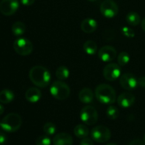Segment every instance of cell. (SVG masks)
Masks as SVG:
<instances>
[{
    "instance_id": "obj_31",
    "label": "cell",
    "mask_w": 145,
    "mask_h": 145,
    "mask_svg": "<svg viewBox=\"0 0 145 145\" xmlns=\"http://www.w3.org/2000/svg\"><path fill=\"white\" fill-rule=\"evenodd\" d=\"M128 145H145V144L144 142L142 141L141 140L136 139V140H133V141H132Z\"/></svg>"
},
{
    "instance_id": "obj_14",
    "label": "cell",
    "mask_w": 145,
    "mask_h": 145,
    "mask_svg": "<svg viewBox=\"0 0 145 145\" xmlns=\"http://www.w3.org/2000/svg\"><path fill=\"white\" fill-rule=\"evenodd\" d=\"M52 142L54 145H72L73 138L69 133H58L54 137Z\"/></svg>"
},
{
    "instance_id": "obj_12",
    "label": "cell",
    "mask_w": 145,
    "mask_h": 145,
    "mask_svg": "<svg viewBox=\"0 0 145 145\" xmlns=\"http://www.w3.org/2000/svg\"><path fill=\"white\" fill-rule=\"evenodd\" d=\"M98 56L103 62H110L116 59L117 56V51L113 46L105 45L99 50Z\"/></svg>"
},
{
    "instance_id": "obj_4",
    "label": "cell",
    "mask_w": 145,
    "mask_h": 145,
    "mask_svg": "<svg viewBox=\"0 0 145 145\" xmlns=\"http://www.w3.org/2000/svg\"><path fill=\"white\" fill-rule=\"evenodd\" d=\"M70 88L62 81H56L50 86V92L55 99L64 101L70 95Z\"/></svg>"
},
{
    "instance_id": "obj_15",
    "label": "cell",
    "mask_w": 145,
    "mask_h": 145,
    "mask_svg": "<svg viewBox=\"0 0 145 145\" xmlns=\"http://www.w3.org/2000/svg\"><path fill=\"white\" fill-rule=\"evenodd\" d=\"M97 21L91 18L84 19L81 24V29L86 33H92L97 29Z\"/></svg>"
},
{
    "instance_id": "obj_29",
    "label": "cell",
    "mask_w": 145,
    "mask_h": 145,
    "mask_svg": "<svg viewBox=\"0 0 145 145\" xmlns=\"http://www.w3.org/2000/svg\"><path fill=\"white\" fill-rule=\"evenodd\" d=\"M79 145H93V142L91 139L85 137V138L82 139Z\"/></svg>"
},
{
    "instance_id": "obj_3",
    "label": "cell",
    "mask_w": 145,
    "mask_h": 145,
    "mask_svg": "<svg viewBox=\"0 0 145 145\" xmlns=\"http://www.w3.org/2000/svg\"><path fill=\"white\" fill-rule=\"evenodd\" d=\"M22 125V119L18 114L16 113H8L2 119L1 127L7 133L16 132Z\"/></svg>"
},
{
    "instance_id": "obj_6",
    "label": "cell",
    "mask_w": 145,
    "mask_h": 145,
    "mask_svg": "<svg viewBox=\"0 0 145 145\" xmlns=\"http://www.w3.org/2000/svg\"><path fill=\"white\" fill-rule=\"evenodd\" d=\"M14 49L21 56L29 55L33 50V45L30 40L25 38H18L14 42Z\"/></svg>"
},
{
    "instance_id": "obj_36",
    "label": "cell",
    "mask_w": 145,
    "mask_h": 145,
    "mask_svg": "<svg viewBox=\"0 0 145 145\" xmlns=\"http://www.w3.org/2000/svg\"><path fill=\"white\" fill-rule=\"evenodd\" d=\"M106 145H118V144H116V143H109V144H107Z\"/></svg>"
},
{
    "instance_id": "obj_23",
    "label": "cell",
    "mask_w": 145,
    "mask_h": 145,
    "mask_svg": "<svg viewBox=\"0 0 145 145\" xmlns=\"http://www.w3.org/2000/svg\"><path fill=\"white\" fill-rule=\"evenodd\" d=\"M55 75L59 80H65L69 77V71L65 66H60L56 69Z\"/></svg>"
},
{
    "instance_id": "obj_17",
    "label": "cell",
    "mask_w": 145,
    "mask_h": 145,
    "mask_svg": "<svg viewBox=\"0 0 145 145\" xmlns=\"http://www.w3.org/2000/svg\"><path fill=\"white\" fill-rule=\"evenodd\" d=\"M94 94L91 89L89 88H84L79 91V99L82 103H91L93 101Z\"/></svg>"
},
{
    "instance_id": "obj_37",
    "label": "cell",
    "mask_w": 145,
    "mask_h": 145,
    "mask_svg": "<svg viewBox=\"0 0 145 145\" xmlns=\"http://www.w3.org/2000/svg\"><path fill=\"white\" fill-rule=\"evenodd\" d=\"M88 1H91V2H93V1H96V0H88Z\"/></svg>"
},
{
    "instance_id": "obj_5",
    "label": "cell",
    "mask_w": 145,
    "mask_h": 145,
    "mask_svg": "<svg viewBox=\"0 0 145 145\" xmlns=\"http://www.w3.org/2000/svg\"><path fill=\"white\" fill-rule=\"evenodd\" d=\"M91 137L96 142L105 143L109 141L111 137V132L106 126L98 125L91 130Z\"/></svg>"
},
{
    "instance_id": "obj_35",
    "label": "cell",
    "mask_w": 145,
    "mask_h": 145,
    "mask_svg": "<svg viewBox=\"0 0 145 145\" xmlns=\"http://www.w3.org/2000/svg\"><path fill=\"white\" fill-rule=\"evenodd\" d=\"M4 106H3L1 104H0V115L2 114V113H4Z\"/></svg>"
},
{
    "instance_id": "obj_24",
    "label": "cell",
    "mask_w": 145,
    "mask_h": 145,
    "mask_svg": "<svg viewBox=\"0 0 145 145\" xmlns=\"http://www.w3.org/2000/svg\"><path fill=\"white\" fill-rule=\"evenodd\" d=\"M119 110L117 107L114 106H110L106 110V116L110 120H116L119 116Z\"/></svg>"
},
{
    "instance_id": "obj_9",
    "label": "cell",
    "mask_w": 145,
    "mask_h": 145,
    "mask_svg": "<svg viewBox=\"0 0 145 145\" xmlns=\"http://www.w3.org/2000/svg\"><path fill=\"white\" fill-rule=\"evenodd\" d=\"M100 11L104 17L111 18L116 16L118 14V7L115 1L112 0H106L101 4Z\"/></svg>"
},
{
    "instance_id": "obj_26",
    "label": "cell",
    "mask_w": 145,
    "mask_h": 145,
    "mask_svg": "<svg viewBox=\"0 0 145 145\" xmlns=\"http://www.w3.org/2000/svg\"><path fill=\"white\" fill-rule=\"evenodd\" d=\"M57 131V127L53 123L48 122L46 123L43 126V132L48 136L53 135Z\"/></svg>"
},
{
    "instance_id": "obj_10",
    "label": "cell",
    "mask_w": 145,
    "mask_h": 145,
    "mask_svg": "<svg viewBox=\"0 0 145 145\" xmlns=\"http://www.w3.org/2000/svg\"><path fill=\"white\" fill-rule=\"evenodd\" d=\"M19 8L18 0H1L0 1V12L4 16H11Z\"/></svg>"
},
{
    "instance_id": "obj_30",
    "label": "cell",
    "mask_w": 145,
    "mask_h": 145,
    "mask_svg": "<svg viewBox=\"0 0 145 145\" xmlns=\"http://www.w3.org/2000/svg\"><path fill=\"white\" fill-rule=\"evenodd\" d=\"M7 141V137L4 133H0V145L4 144Z\"/></svg>"
},
{
    "instance_id": "obj_7",
    "label": "cell",
    "mask_w": 145,
    "mask_h": 145,
    "mask_svg": "<svg viewBox=\"0 0 145 145\" xmlns=\"http://www.w3.org/2000/svg\"><path fill=\"white\" fill-rule=\"evenodd\" d=\"M80 118L84 124L87 125H93L98 121L99 115L94 107L86 106L81 110Z\"/></svg>"
},
{
    "instance_id": "obj_19",
    "label": "cell",
    "mask_w": 145,
    "mask_h": 145,
    "mask_svg": "<svg viewBox=\"0 0 145 145\" xmlns=\"http://www.w3.org/2000/svg\"><path fill=\"white\" fill-rule=\"evenodd\" d=\"M74 133L78 138L84 139L89 135V130L85 125L79 124L74 128Z\"/></svg>"
},
{
    "instance_id": "obj_27",
    "label": "cell",
    "mask_w": 145,
    "mask_h": 145,
    "mask_svg": "<svg viewBox=\"0 0 145 145\" xmlns=\"http://www.w3.org/2000/svg\"><path fill=\"white\" fill-rule=\"evenodd\" d=\"M36 145H51V140L48 135H42L38 137L35 142Z\"/></svg>"
},
{
    "instance_id": "obj_8",
    "label": "cell",
    "mask_w": 145,
    "mask_h": 145,
    "mask_svg": "<svg viewBox=\"0 0 145 145\" xmlns=\"http://www.w3.org/2000/svg\"><path fill=\"white\" fill-rule=\"evenodd\" d=\"M105 79L109 82H113L118 79L121 74V68L118 63H109L103 70Z\"/></svg>"
},
{
    "instance_id": "obj_38",
    "label": "cell",
    "mask_w": 145,
    "mask_h": 145,
    "mask_svg": "<svg viewBox=\"0 0 145 145\" xmlns=\"http://www.w3.org/2000/svg\"><path fill=\"white\" fill-rule=\"evenodd\" d=\"M144 144H145V133L144 135Z\"/></svg>"
},
{
    "instance_id": "obj_20",
    "label": "cell",
    "mask_w": 145,
    "mask_h": 145,
    "mask_svg": "<svg viewBox=\"0 0 145 145\" xmlns=\"http://www.w3.org/2000/svg\"><path fill=\"white\" fill-rule=\"evenodd\" d=\"M25 30H26V26L22 21H16L13 24L11 27V31L15 36L22 35L25 32Z\"/></svg>"
},
{
    "instance_id": "obj_21",
    "label": "cell",
    "mask_w": 145,
    "mask_h": 145,
    "mask_svg": "<svg viewBox=\"0 0 145 145\" xmlns=\"http://www.w3.org/2000/svg\"><path fill=\"white\" fill-rule=\"evenodd\" d=\"M126 21L132 26H136L141 23V18L137 12L131 11L126 16Z\"/></svg>"
},
{
    "instance_id": "obj_18",
    "label": "cell",
    "mask_w": 145,
    "mask_h": 145,
    "mask_svg": "<svg viewBox=\"0 0 145 145\" xmlns=\"http://www.w3.org/2000/svg\"><path fill=\"white\" fill-rule=\"evenodd\" d=\"M14 99V93L10 89H5L0 91V103L7 104Z\"/></svg>"
},
{
    "instance_id": "obj_34",
    "label": "cell",
    "mask_w": 145,
    "mask_h": 145,
    "mask_svg": "<svg viewBox=\"0 0 145 145\" xmlns=\"http://www.w3.org/2000/svg\"><path fill=\"white\" fill-rule=\"evenodd\" d=\"M141 25H142V30L145 32V17L143 18L142 21H141Z\"/></svg>"
},
{
    "instance_id": "obj_28",
    "label": "cell",
    "mask_w": 145,
    "mask_h": 145,
    "mask_svg": "<svg viewBox=\"0 0 145 145\" xmlns=\"http://www.w3.org/2000/svg\"><path fill=\"white\" fill-rule=\"evenodd\" d=\"M120 31H121L122 34L125 35V37L129 38H134L135 35V33L134 30L132 29L131 28H129L127 26H123L120 28Z\"/></svg>"
},
{
    "instance_id": "obj_25",
    "label": "cell",
    "mask_w": 145,
    "mask_h": 145,
    "mask_svg": "<svg viewBox=\"0 0 145 145\" xmlns=\"http://www.w3.org/2000/svg\"><path fill=\"white\" fill-rule=\"evenodd\" d=\"M130 55L127 52H121L118 55V64L120 67H124L130 62Z\"/></svg>"
},
{
    "instance_id": "obj_13",
    "label": "cell",
    "mask_w": 145,
    "mask_h": 145,
    "mask_svg": "<svg viewBox=\"0 0 145 145\" xmlns=\"http://www.w3.org/2000/svg\"><path fill=\"white\" fill-rule=\"evenodd\" d=\"M135 102V96L130 92H124L118 96L117 103L121 108H127L133 106Z\"/></svg>"
},
{
    "instance_id": "obj_39",
    "label": "cell",
    "mask_w": 145,
    "mask_h": 145,
    "mask_svg": "<svg viewBox=\"0 0 145 145\" xmlns=\"http://www.w3.org/2000/svg\"><path fill=\"white\" fill-rule=\"evenodd\" d=\"M0 127H1V123H0Z\"/></svg>"
},
{
    "instance_id": "obj_32",
    "label": "cell",
    "mask_w": 145,
    "mask_h": 145,
    "mask_svg": "<svg viewBox=\"0 0 145 145\" xmlns=\"http://www.w3.org/2000/svg\"><path fill=\"white\" fill-rule=\"evenodd\" d=\"M35 0H21V2L24 6H31L35 3Z\"/></svg>"
},
{
    "instance_id": "obj_16",
    "label": "cell",
    "mask_w": 145,
    "mask_h": 145,
    "mask_svg": "<svg viewBox=\"0 0 145 145\" xmlns=\"http://www.w3.org/2000/svg\"><path fill=\"white\" fill-rule=\"evenodd\" d=\"M42 96L40 90L36 87H31L26 91L25 94V99L32 103H37L40 101Z\"/></svg>"
},
{
    "instance_id": "obj_33",
    "label": "cell",
    "mask_w": 145,
    "mask_h": 145,
    "mask_svg": "<svg viewBox=\"0 0 145 145\" xmlns=\"http://www.w3.org/2000/svg\"><path fill=\"white\" fill-rule=\"evenodd\" d=\"M137 80H138L139 86L142 88H145V76H142V77L139 78Z\"/></svg>"
},
{
    "instance_id": "obj_11",
    "label": "cell",
    "mask_w": 145,
    "mask_h": 145,
    "mask_svg": "<svg viewBox=\"0 0 145 145\" xmlns=\"http://www.w3.org/2000/svg\"><path fill=\"white\" fill-rule=\"evenodd\" d=\"M120 84L122 88L127 91H133L138 86V80L133 74L125 73L120 78Z\"/></svg>"
},
{
    "instance_id": "obj_2",
    "label": "cell",
    "mask_w": 145,
    "mask_h": 145,
    "mask_svg": "<svg viewBox=\"0 0 145 145\" xmlns=\"http://www.w3.org/2000/svg\"><path fill=\"white\" fill-rule=\"evenodd\" d=\"M95 96L100 103L111 105L116 101V92L111 86L101 84L95 89Z\"/></svg>"
},
{
    "instance_id": "obj_1",
    "label": "cell",
    "mask_w": 145,
    "mask_h": 145,
    "mask_svg": "<svg viewBox=\"0 0 145 145\" xmlns=\"http://www.w3.org/2000/svg\"><path fill=\"white\" fill-rule=\"evenodd\" d=\"M29 78L35 86L45 88L49 86L51 81V74L46 67L41 65L33 67L29 72Z\"/></svg>"
},
{
    "instance_id": "obj_22",
    "label": "cell",
    "mask_w": 145,
    "mask_h": 145,
    "mask_svg": "<svg viewBox=\"0 0 145 145\" xmlns=\"http://www.w3.org/2000/svg\"><path fill=\"white\" fill-rule=\"evenodd\" d=\"M97 45L93 40H87L84 43L83 50L87 55H93L97 52Z\"/></svg>"
}]
</instances>
